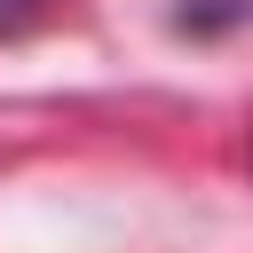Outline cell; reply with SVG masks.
Instances as JSON below:
<instances>
[{"instance_id":"1","label":"cell","mask_w":253,"mask_h":253,"mask_svg":"<svg viewBox=\"0 0 253 253\" xmlns=\"http://www.w3.org/2000/svg\"><path fill=\"white\" fill-rule=\"evenodd\" d=\"M32 8H40V0H0V24H24Z\"/></svg>"}]
</instances>
